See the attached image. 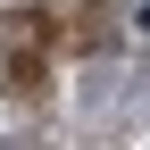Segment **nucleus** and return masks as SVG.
<instances>
[{
    "mask_svg": "<svg viewBox=\"0 0 150 150\" xmlns=\"http://www.w3.org/2000/svg\"><path fill=\"white\" fill-rule=\"evenodd\" d=\"M42 42H50V17H42V8H17V17H0L8 83H33V67H42Z\"/></svg>",
    "mask_w": 150,
    "mask_h": 150,
    "instance_id": "f257e3e1",
    "label": "nucleus"
}]
</instances>
